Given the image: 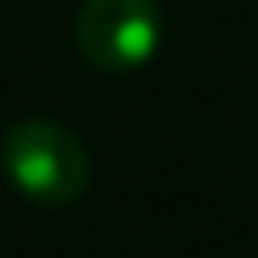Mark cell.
Returning a JSON list of instances; mask_svg holds the SVG:
<instances>
[{
    "instance_id": "obj_1",
    "label": "cell",
    "mask_w": 258,
    "mask_h": 258,
    "mask_svg": "<svg viewBox=\"0 0 258 258\" xmlns=\"http://www.w3.org/2000/svg\"><path fill=\"white\" fill-rule=\"evenodd\" d=\"M0 168L32 204H73L91 181V159L77 132L54 118H23L0 141Z\"/></svg>"
},
{
    "instance_id": "obj_2",
    "label": "cell",
    "mask_w": 258,
    "mask_h": 258,
    "mask_svg": "<svg viewBox=\"0 0 258 258\" xmlns=\"http://www.w3.org/2000/svg\"><path fill=\"white\" fill-rule=\"evenodd\" d=\"M73 32L91 68L136 73L163 45V14L154 0H86Z\"/></svg>"
}]
</instances>
